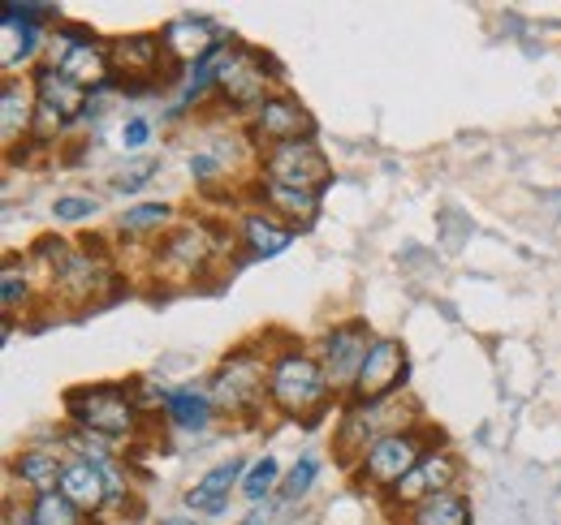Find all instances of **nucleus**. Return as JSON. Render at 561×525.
Here are the masks:
<instances>
[{"instance_id": "nucleus-20", "label": "nucleus", "mask_w": 561, "mask_h": 525, "mask_svg": "<svg viewBox=\"0 0 561 525\" xmlns=\"http://www.w3.org/2000/svg\"><path fill=\"white\" fill-rule=\"evenodd\" d=\"M247 202L264 207L268 215H277L280 224H289V229L302 233V229H311V224L320 220L324 195H320V190H298V186H277V182L255 177L251 190H247Z\"/></svg>"}, {"instance_id": "nucleus-34", "label": "nucleus", "mask_w": 561, "mask_h": 525, "mask_svg": "<svg viewBox=\"0 0 561 525\" xmlns=\"http://www.w3.org/2000/svg\"><path fill=\"white\" fill-rule=\"evenodd\" d=\"M4 525H35V517H31L26 504H18L13 495H4Z\"/></svg>"}, {"instance_id": "nucleus-18", "label": "nucleus", "mask_w": 561, "mask_h": 525, "mask_svg": "<svg viewBox=\"0 0 561 525\" xmlns=\"http://www.w3.org/2000/svg\"><path fill=\"white\" fill-rule=\"evenodd\" d=\"M242 474H247V460H238V457L220 460V465L204 469V474L186 487V495H182V513H195L199 522L225 517V513H229L233 491L242 487Z\"/></svg>"}, {"instance_id": "nucleus-1", "label": "nucleus", "mask_w": 561, "mask_h": 525, "mask_svg": "<svg viewBox=\"0 0 561 525\" xmlns=\"http://www.w3.org/2000/svg\"><path fill=\"white\" fill-rule=\"evenodd\" d=\"M238 246V233L216 220H178L160 242L147 246L142 276L164 289H195L225 276V255Z\"/></svg>"}, {"instance_id": "nucleus-15", "label": "nucleus", "mask_w": 561, "mask_h": 525, "mask_svg": "<svg viewBox=\"0 0 561 525\" xmlns=\"http://www.w3.org/2000/svg\"><path fill=\"white\" fill-rule=\"evenodd\" d=\"M411 375V353L402 345V336H376L363 362V375L354 384V400H389L402 396Z\"/></svg>"}, {"instance_id": "nucleus-7", "label": "nucleus", "mask_w": 561, "mask_h": 525, "mask_svg": "<svg viewBox=\"0 0 561 525\" xmlns=\"http://www.w3.org/2000/svg\"><path fill=\"white\" fill-rule=\"evenodd\" d=\"M432 444H440V435H436L427 422H415V427H407V431L385 435L376 448H367V457L358 460L346 478H351L358 491L385 500V495H389V491L420 465L423 453H427Z\"/></svg>"}, {"instance_id": "nucleus-12", "label": "nucleus", "mask_w": 561, "mask_h": 525, "mask_svg": "<svg viewBox=\"0 0 561 525\" xmlns=\"http://www.w3.org/2000/svg\"><path fill=\"white\" fill-rule=\"evenodd\" d=\"M462 474H467V465L462 457L440 440V444H432L423 460L380 500V509H385V517L393 522V517H402V513H411L415 504L423 500H432V495H440V491H454V487H462Z\"/></svg>"}, {"instance_id": "nucleus-33", "label": "nucleus", "mask_w": 561, "mask_h": 525, "mask_svg": "<svg viewBox=\"0 0 561 525\" xmlns=\"http://www.w3.org/2000/svg\"><path fill=\"white\" fill-rule=\"evenodd\" d=\"M151 133H156V126H151L147 117H126V121H122V133H117V138H122L126 160H130V155H142V147L151 142Z\"/></svg>"}, {"instance_id": "nucleus-26", "label": "nucleus", "mask_w": 561, "mask_h": 525, "mask_svg": "<svg viewBox=\"0 0 561 525\" xmlns=\"http://www.w3.org/2000/svg\"><path fill=\"white\" fill-rule=\"evenodd\" d=\"M35 302H44V289L35 280V267L26 259V250L22 255H9L4 267H0V311H4V319L26 315Z\"/></svg>"}, {"instance_id": "nucleus-5", "label": "nucleus", "mask_w": 561, "mask_h": 525, "mask_svg": "<svg viewBox=\"0 0 561 525\" xmlns=\"http://www.w3.org/2000/svg\"><path fill=\"white\" fill-rule=\"evenodd\" d=\"M113 255H117V250L104 246V237H95V246H91V237H78L70 250H66V259L57 262L44 302H53V306H61V311H73V315H82V311L108 302V298L117 293V284H122Z\"/></svg>"}, {"instance_id": "nucleus-25", "label": "nucleus", "mask_w": 561, "mask_h": 525, "mask_svg": "<svg viewBox=\"0 0 561 525\" xmlns=\"http://www.w3.org/2000/svg\"><path fill=\"white\" fill-rule=\"evenodd\" d=\"M173 224H178V207L147 198V202H135V207H126V211L117 215L113 237H122V242H147V246H151V242H160Z\"/></svg>"}, {"instance_id": "nucleus-10", "label": "nucleus", "mask_w": 561, "mask_h": 525, "mask_svg": "<svg viewBox=\"0 0 561 525\" xmlns=\"http://www.w3.org/2000/svg\"><path fill=\"white\" fill-rule=\"evenodd\" d=\"M108 61H113V82L122 91H142L139 82H151V91H160V86L173 91L186 73L169 61L160 31H130V35L108 39Z\"/></svg>"}, {"instance_id": "nucleus-24", "label": "nucleus", "mask_w": 561, "mask_h": 525, "mask_svg": "<svg viewBox=\"0 0 561 525\" xmlns=\"http://www.w3.org/2000/svg\"><path fill=\"white\" fill-rule=\"evenodd\" d=\"M160 418L178 435H204V431H211V422L220 413L211 405L208 384H178V388H169V400H164V413Z\"/></svg>"}, {"instance_id": "nucleus-30", "label": "nucleus", "mask_w": 561, "mask_h": 525, "mask_svg": "<svg viewBox=\"0 0 561 525\" xmlns=\"http://www.w3.org/2000/svg\"><path fill=\"white\" fill-rule=\"evenodd\" d=\"M26 509H31L35 525H91V517H87V513L73 504L70 495H61V491L31 495V500H26Z\"/></svg>"}, {"instance_id": "nucleus-35", "label": "nucleus", "mask_w": 561, "mask_h": 525, "mask_svg": "<svg viewBox=\"0 0 561 525\" xmlns=\"http://www.w3.org/2000/svg\"><path fill=\"white\" fill-rule=\"evenodd\" d=\"M156 525H204L195 513H169V517H160Z\"/></svg>"}, {"instance_id": "nucleus-29", "label": "nucleus", "mask_w": 561, "mask_h": 525, "mask_svg": "<svg viewBox=\"0 0 561 525\" xmlns=\"http://www.w3.org/2000/svg\"><path fill=\"white\" fill-rule=\"evenodd\" d=\"M320 469H324V460L316 457V453H302V457L294 460V465L285 469V478H280L277 509H294V504H302V500L316 491V482H320Z\"/></svg>"}, {"instance_id": "nucleus-8", "label": "nucleus", "mask_w": 561, "mask_h": 525, "mask_svg": "<svg viewBox=\"0 0 561 525\" xmlns=\"http://www.w3.org/2000/svg\"><path fill=\"white\" fill-rule=\"evenodd\" d=\"M44 66L61 69L70 82H78L87 95H100V91H113V61H108V44L82 26V22H57L53 35H48V52H44Z\"/></svg>"}, {"instance_id": "nucleus-6", "label": "nucleus", "mask_w": 561, "mask_h": 525, "mask_svg": "<svg viewBox=\"0 0 561 525\" xmlns=\"http://www.w3.org/2000/svg\"><path fill=\"white\" fill-rule=\"evenodd\" d=\"M423 422L420 405L411 396H389V400H342L337 405V427H333V457L351 474L358 460L367 457V448H376L385 435L407 431Z\"/></svg>"}, {"instance_id": "nucleus-11", "label": "nucleus", "mask_w": 561, "mask_h": 525, "mask_svg": "<svg viewBox=\"0 0 561 525\" xmlns=\"http://www.w3.org/2000/svg\"><path fill=\"white\" fill-rule=\"evenodd\" d=\"M376 331L367 319H337L320 331V340L311 345L324 375H329V388L337 393V400H351L354 384L363 375V362H367V349H371Z\"/></svg>"}, {"instance_id": "nucleus-4", "label": "nucleus", "mask_w": 561, "mask_h": 525, "mask_svg": "<svg viewBox=\"0 0 561 525\" xmlns=\"http://www.w3.org/2000/svg\"><path fill=\"white\" fill-rule=\"evenodd\" d=\"M66 427L70 431H82V435H95L104 444H113L117 453L130 448L142 435V418L135 396H130V384H78L66 393Z\"/></svg>"}, {"instance_id": "nucleus-3", "label": "nucleus", "mask_w": 561, "mask_h": 525, "mask_svg": "<svg viewBox=\"0 0 561 525\" xmlns=\"http://www.w3.org/2000/svg\"><path fill=\"white\" fill-rule=\"evenodd\" d=\"M268 405L277 418L298 422L302 431H316L337 405V393L329 388V375H324L316 349L294 336H280V331L277 353H273V380H268Z\"/></svg>"}, {"instance_id": "nucleus-21", "label": "nucleus", "mask_w": 561, "mask_h": 525, "mask_svg": "<svg viewBox=\"0 0 561 525\" xmlns=\"http://www.w3.org/2000/svg\"><path fill=\"white\" fill-rule=\"evenodd\" d=\"M35 138V86L31 78H4L0 82V147L9 164L18 160V147H31Z\"/></svg>"}, {"instance_id": "nucleus-14", "label": "nucleus", "mask_w": 561, "mask_h": 525, "mask_svg": "<svg viewBox=\"0 0 561 525\" xmlns=\"http://www.w3.org/2000/svg\"><path fill=\"white\" fill-rule=\"evenodd\" d=\"M66 460H70V453H66V427H61L57 435L35 440L22 453H13L9 465H4V474H9V487H22L26 500H31V495H44V491L61 487Z\"/></svg>"}, {"instance_id": "nucleus-31", "label": "nucleus", "mask_w": 561, "mask_h": 525, "mask_svg": "<svg viewBox=\"0 0 561 525\" xmlns=\"http://www.w3.org/2000/svg\"><path fill=\"white\" fill-rule=\"evenodd\" d=\"M164 164H160V155H130L117 173H113V195H139L151 186V177L160 173Z\"/></svg>"}, {"instance_id": "nucleus-23", "label": "nucleus", "mask_w": 561, "mask_h": 525, "mask_svg": "<svg viewBox=\"0 0 561 525\" xmlns=\"http://www.w3.org/2000/svg\"><path fill=\"white\" fill-rule=\"evenodd\" d=\"M31 86H35V100L44 104V108H53L61 121H70V126H78V121H87V108H91V95L78 86V82H70L61 69L53 66H35L31 73Z\"/></svg>"}, {"instance_id": "nucleus-16", "label": "nucleus", "mask_w": 561, "mask_h": 525, "mask_svg": "<svg viewBox=\"0 0 561 525\" xmlns=\"http://www.w3.org/2000/svg\"><path fill=\"white\" fill-rule=\"evenodd\" d=\"M251 142L264 151V147H277V142H298V138H316V117L307 113V104H298L289 91L268 95L247 121Z\"/></svg>"}, {"instance_id": "nucleus-13", "label": "nucleus", "mask_w": 561, "mask_h": 525, "mask_svg": "<svg viewBox=\"0 0 561 525\" xmlns=\"http://www.w3.org/2000/svg\"><path fill=\"white\" fill-rule=\"evenodd\" d=\"M264 182L277 186H298V190H329L333 182V160L320 151L316 138H298V142H277L260 151V173Z\"/></svg>"}, {"instance_id": "nucleus-17", "label": "nucleus", "mask_w": 561, "mask_h": 525, "mask_svg": "<svg viewBox=\"0 0 561 525\" xmlns=\"http://www.w3.org/2000/svg\"><path fill=\"white\" fill-rule=\"evenodd\" d=\"M233 233H238V250L255 262L280 259V255L298 242V229L280 224L277 215H268V211L255 207V202H242V211L233 215Z\"/></svg>"}, {"instance_id": "nucleus-2", "label": "nucleus", "mask_w": 561, "mask_h": 525, "mask_svg": "<svg viewBox=\"0 0 561 525\" xmlns=\"http://www.w3.org/2000/svg\"><path fill=\"white\" fill-rule=\"evenodd\" d=\"M273 353H277V331L251 336L216 362V371L208 375V393L220 418H229L238 427H260V418L273 413V405H268Z\"/></svg>"}, {"instance_id": "nucleus-27", "label": "nucleus", "mask_w": 561, "mask_h": 525, "mask_svg": "<svg viewBox=\"0 0 561 525\" xmlns=\"http://www.w3.org/2000/svg\"><path fill=\"white\" fill-rule=\"evenodd\" d=\"M393 525H476V509H471V495L462 487H454V491H440V495L415 504L411 513L393 517Z\"/></svg>"}, {"instance_id": "nucleus-19", "label": "nucleus", "mask_w": 561, "mask_h": 525, "mask_svg": "<svg viewBox=\"0 0 561 525\" xmlns=\"http://www.w3.org/2000/svg\"><path fill=\"white\" fill-rule=\"evenodd\" d=\"M164 48H169V61L178 69H191L195 61H204L211 48H220L229 39V31L216 22V18H204V13H182L173 22H164Z\"/></svg>"}, {"instance_id": "nucleus-9", "label": "nucleus", "mask_w": 561, "mask_h": 525, "mask_svg": "<svg viewBox=\"0 0 561 525\" xmlns=\"http://www.w3.org/2000/svg\"><path fill=\"white\" fill-rule=\"evenodd\" d=\"M280 66L264 48H247L238 39L225 44L220 73H216V104H225L229 113H255L268 95H277Z\"/></svg>"}, {"instance_id": "nucleus-28", "label": "nucleus", "mask_w": 561, "mask_h": 525, "mask_svg": "<svg viewBox=\"0 0 561 525\" xmlns=\"http://www.w3.org/2000/svg\"><path fill=\"white\" fill-rule=\"evenodd\" d=\"M280 478H285V469H280V457L273 453H264V457H251L247 460V474H242V487H238V495L251 504V509H260V504H273L280 491Z\"/></svg>"}, {"instance_id": "nucleus-32", "label": "nucleus", "mask_w": 561, "mask_h": 525, "mask_svg": "<svg viewBox=\"0 0 561 525\" xmlns=\"http://www.w3.org/2000/svg\"><path fill=\"white\" fill-rule=\"evenodd\" d=\"M100 215V198L91 195H57L53 198V220L57 229H82Z\"/></svg>"}, {"instance_id": "nucleus-22", "label": "nucleus", "mask_w": 561, "mask_h": 525, "mask_svg": "<svg viewBox=\"0 0 561 525\" xmlns=\"http://www.w3.org/2000/svg\"><path fill=\"white\" fill-rule=\"evenodd\" d=\"M57 491L70 495L91 522L108 517V504H113V478H108V465L70 457L66 460V474H61V487H57Z\"/></svg>"}]
</instances>
